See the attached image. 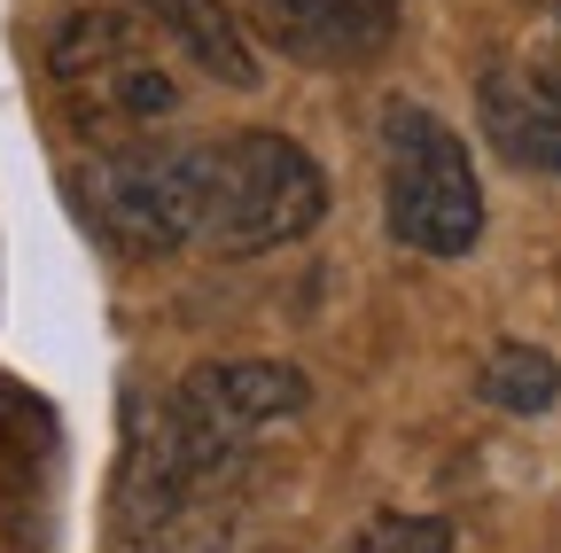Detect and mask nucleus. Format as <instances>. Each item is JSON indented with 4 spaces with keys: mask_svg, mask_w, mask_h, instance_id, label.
I'll return each instance as SVG.
<instances>
[{
    "mask_svg": "<svg viewBox=\"0 0 561 553\" xmlns=\"http://www.w3.org/2000/svg\"><path fill=\"white\" fill-rule=\"evenodd\" d=\"M70 195L117 257H172L203 242L210 149H102L70 172Z\"/></svg>",
    "mask_w": 561,
    "mask_h": 553,
    "instance_id": "1",
    "label": "nucleus"
},
{
    "mask_svg": "<svg viewBox=\"0 0 561 553\" xmlns=\"http://www.w3.org/2000/svg\"><path fill=\"white\" fill-rule=\"evenodd\" d=\"M382 211H390V234L421 257H468L476 234H483L476 157L421 102L382 110Z\"/></svg>",
    "mask_w": 561,
    "mask_h": 553,
    "instance_id": "2",
    "label": "nucleus"
},
{
    "mask_svg": "<svg viewBox=\"0 0 561 553\" xmlns=\"http://www.w3.org/2000/svg\"><path fill=\"white\" fill-rule=\"evenodd\" d=\"M47 79L62 87V102L79 110L87 133L102 141H125L140 125H164L187 87L157 62L149 32H140L125 9H79L47 32Z\"/></svg>",
    "mask_w": 561,
    "mask_h": 553,
    "instance_id": "3",
    "label": "nucleus"
},
{
    "mask_svg": "<svg viewBox=\"0 0 561 553\" xmlns=\"http://www.w3.org/2000/svg\"><path fill=\"white\" fill-rule=\"evenodd\" d=\"M328 219V172L289 133H234L210 141V219L203 242L219 257H257L280 242H305Z\"/></svg>",
    "mask_w": 561,
    "mask_h": 553,
    "instance_id": "4",
    "label": "nucleus"
},
{
    "mask_svg": "<svg viewBox=\"0 0 561 553\" xmlns=\"http://www.w3.org/2000/svg\"><path fill=\"white\" fill-rule=\"evenodd\" d=\"M242 16H250L242 32H257L289 62H312V71L367 62L398 39V0H242Z\"/></svg>",
    "mask_w": 561,
    "mask_h": 553,
    "instance_id": "5",
    "label": "nucleus"
},
{
    "mask_svg": "<svg viewBox=\"0 0 561 553\" xmlns=\"http://www.w3.org/2000/svg\"><path fill=\"white\" fill-rule=\"evenodd\" d=\"M180 390H187L219 429H234L242 445H250L257 429H273V422H297V413L312 405V382H305L289 359H210V367H195Z\"/></svg>",
    "mask_w": 561,
    "mask_h": 553,
    "instance_id": "6",
    "label": "nucleus"
},
{
    "mask_svg": "<svg viewBox=\"0 0 561 553\" xmlns=\"http://www.w3.org/2000/svg\"><path fill=\"white\" fill-rule=\"evenodd\" d=\"M476 117H483V133H491V149H500V157H515V164L561 180V110H553L523 71H483Z\"/></svg>",
    "mask_w": 561,
    "mask_h": 553,
    "instance_id": "7",
    "label": "nucleus"
},
{
    "mask_svg": "<svg viewBox=\"0 0 561 553\" xmlns=\"http://www.w3.org/2000/svg\"><path fill=\"white\" fill-rule=\"evenodd\" d=\"M125 9L149 16V24H164V32L195 55L203 79H219V87H250V79H257L250 32H242V16L227 9V0H125Z\"/></svg>",
    "mask_w": 561,
    "mask_h": 553,
    "instance_id": "8",
    "label": "nucleus"
},
{
    "mask_svg": "<svg viewBox=\"0 0 561 553\" xmlns=\"http://www.w3.org/2000/svg\"><path fill=\"white\" fill-rule=\"evenodd\" d=\"M476 398L500 405V413H546L561 398V367H553V352H538V343H500V352L483 359V375H476Z\"/></svg>",
    "mask_w": 561,
    "mask_h": 553,
    "instance_id": "9",
    "label": "nucleus"
},
{
    "mask_svg": "<svg viewBox=\"0 0 561 553\" xmlns=\"http://www.w3.org/2000/svg\"><path fill=\"white\" fill-rule=\"evenodd\" d=\"M335 553H453V522H437V515H382V522H367Z\"/></svg>",
    "mask_w": 561,
    "mask_h": 553,
    "instance_id": "10",
    "label": "nucleus"
}]
</instances>
